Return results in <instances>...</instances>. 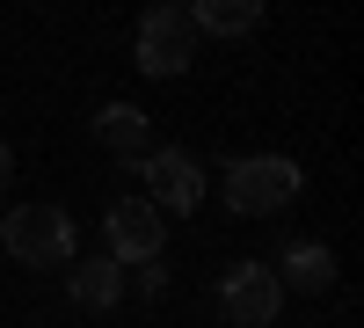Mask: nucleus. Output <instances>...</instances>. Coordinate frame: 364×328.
<instances>
[{"instance_id": "f257e3e1", "label": "nucleus", "mask_w": 364, "mask_h": 328, "mask_svg": "<svg viewBox=\"0 0 364 328\" xmlns=\"http://www.w3.org/2000/svg\"><path fill=\"white\" fill-rule=\"evenodd\" d=\"M0 248H8L22 270H66L80 233H73V212L66 204H15L8 226H0Z\"/></svg>"}, {"instance_id": "f03ea898", "label": "nucleus", "mask_w": 364, "mask_h": 328, "mask_svg": "<svg viewBox=\"0 0 364 328\" xmlns=\"http://www.w3.org/2000/svg\"><path fill=\"white\" fill-rule=\"evenodd\" d=\"M299 161L291 154H240L226 161V204L240 219H269V212H284V204L299 197Z\"/></svg>"}, {"instance_id": "7ed1b4c3", "label": "nucleus", "mask_w": 364, "mask_h": 328, "mask_svg": "<svg viewBox=\"0 0 364 328\" xmlns=\"http://www.w3.org/2000/svg\"><path fill=\"white\" fill-rule=\"evenodd\" d=\"M102 233H109V248H102V255L117 263V270H124V263H132V270H146V263H161L168 219H161L146 197H117L109 212H102Z\"/></svg>"}, {"instance_id": "20e7f679", "label": "nucleus", "mask_w": 364, "mask_h": 328, "mask_svg": "<svg viewBox=\"0 0 364 328\" xmlns=\"http://www.w3.org/2000/svg\"><path fill=\"white\" fill-rule=\"evenodd\" d=\"M190 58H197V29L182 8H146L139 22V73L146 80H175V73H190Z\"/></svg>"}, {"instance_id": "39448f33", "label": "nucleus", "mask_w": 364, "mask_h": 328, "mask_svg": "<svg viewBox=\"0 0 364 328\" xmlns=\"http://www.w3.org/2000/svg\"><path fill=\"white\" fill-rule=\"evenodd\" d=\"M132 175H146V204L168 219V212H197L204 204V168L182 154V146H154Z\"/></svg>"}, {"instance_id": "423d86ee", "label": "nucleus", "mask_w": 364, "mask_h": 328, "mask_svg": "<svg viewBox=\"0 0 364 328\" xmlns=\"http://www.w3.org/2000/svg\"><path fill=\"white\" fill-rule=\"evenodd\" d=\"M277 307H284V292H277L269 263H233L219 277V314L233 328H277Z\"/></svg>"}, {"instance_id": "0eeeda50", "label": "nucleus", "mask_w": 364, "mask_h": 328, "mask_svg": "<svg viewBox=\"0 0 364 328\" xmlns=\"http://www.w3.org/2000/svg\"><path fill=\"white\" fill-rule=\"evenodd\" d=\"M277 292H306V300H321V292H336V248H321V241H291L277 263Z\"/></svg>"}, {"instance_id": "6e6552de", "label": "nucleus", "mask_w": 364, "mask_h": 328, "mask_svg": "<svg viewBox=\"0 0 364 328\" xmlns=\"http://www.w3.org/2000/svg\"><path fill=\"white\" fill-rule=\"evenodd\" d=\"M95 139H102L124 168H139L146 154H154V125H146V110H132V102H102V110H95Z\"/></svg>"}, {"instance_id": "1a4fd4ad", "label": "nucleus", "mask_w": 364, "mask_h": 328, "mask_svg": "<svg viewBox=\"0 0 364 328\" xmlns=\"http://www.w3.org/2000/svg\"><path fill=\"white\" fill-rule=\"evenodd\" d=\"M66 300H73V307H87V314H109L117 300H124V270H117L109 255H87V263H73Z\"/></svg>"}, {"instance_id": "9d476101", "label": "nucleus", "mask_w": 364, "mask_h": 328, "mask_svg": "<svg viewBox=\"0 0 364 328\" xmlns=\"http://www.w3.org/2000/svg\"><path fill=\"white\" fill-rule=\"evenodd\" d=\"M182 15L197 37H248V29H262V0H190Z\"/></svg>"}, {"instance_id": "9b49d317", "label": "nucleus", "mask_w": 364, "mask_h": 328, "mask_svg": "<svg viewBox=\"0 0 364 328\" xmlns=\"http://www.w3.org/2000/svg\"><path fill=\"white\" fill-rule=\"evenodd\" d=\"M139 292H146V300H161V292H168V263H146V270H139Z\"/></svg>"}, {"instance_id": "f8f14e48", "label": "nucleus", "mask_w": 364, "mask_h": 328, "mask_svg": "<svg viewBox=\"0 0 364 328\" xmlns=\"http://www.w3.org/2000/svg\"><path fill=\"white\" fill-rule=\"evenodd\" d=\"M8 183H15V154L0 146V197H8Z\"/></svg>"}]
</instances>
